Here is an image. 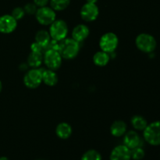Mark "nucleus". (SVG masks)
I'll use <instances>...</instances> for the list:
<instances>
[{
  "instance_id": "1",
  "label": "nucleus",
  "mask_w": 160,
  "mask_h": 160,
  "mask_svg": "<svg viewBox=\"0 0 160 160\" xmlns=\"http://www.w3.org/2000/svg\"><path fill=\"white\" fill-rule=\"evenodd\" d=\"M58 51L63 59H73L79 53L80 43L73 38H66L59 42Z\"/></svg>"
},
{
  "instance_id": "2",
  "label": "nucleus",
  "mask_w": 160,
  "mask_h": 160,
  "mask_svg": "<svg viewBox=\"0 0 160 160\" xmlns=\"http://www.w3.org/2000/svg\"><path fill=\"white\" fill-rule=\"evenodd\" d=\"M144 140L153 146L160 145V121H154L147 125L143 131Z\"/></svg>"
},
{
  "instance_id": "3",
  "label": "nucleus",
  "mask_w": 160,
  "mask_h": 160,
  "mask_svg": "<svg viewBox=\"0 0 160 160\" xmlns=\"http://www.w3.org/2000/svg\"><path fill=\"white\" fill-rule=\"evenodd\" d=\"M135 44L140 51L145 53L153 52L157 46L156 38L152 35L147 33L138 34L136 38Z\"/></svg>"
},
{
  "instance_id": "4",
  "label": "nucleus",
  "mask_w": 160,
  "mask_h": 160,
  "mask_svg": "<svg viewBox=\"0 0 160 160\" xmlns=\"http://www.w3.org/2000/svg\"><path fill=\"white\" fill-rule=\"evenodd\" d=\"M48 32L52 39L56 42H61L67 38L68 34L67 23L62 20H56L50 24Z\"/></svg>"
},
{
  "instance_id": "5",
  "label": "nucleus",
  "mask_w": 160,
  "mask_h": 160,
  "mask_svg": "<svg viewBox=\"0 0 160 160\" xmlns=\"http://www.w3.org/2000/svg\"><path fill=\"white\" fill-rule=\"evenodd\" d=\"M119 39L117 34L112 32H107L103 34L99 40V47L102 51L107 53H112L117 48Z\"/></svg>"
},
{
  "instance_id": "6",
  "label": "nucleus",
  "mask_w": 160,
  "mask_h": 160,
  "mask_svg": "<svg viewBox=\"0 0 160 160\" xmlns=\"http://www.w3.org/2000/svg\"><path fill=\"white\" fill-rule=\"evenodd\" d=\"M62 58L56 49H48L44 53L43 61L48 69L56 70L62 65Z\"/></svg>"
},
{
  "instance_id": "7",
  "label": "nucleus",
  "mask_w": 160,
  "mask_h": 160,
  "mask_svg": "<svg viewBox=\"0 0 160 160\" xmlns=\"http://www.w3.org/2000/svg\"><path fill=\"white\" fill-rule=\"evenodd\" d=\"M23 83L28 88H37L42 83V69L32 68L27 72L23 78Z\"/></svg>"
},
{
  "instance_id": "8",
  "label": "nucleus",
  "mask_w": 160,
  "mask_h": 160,
  "mask_svg": "<svg viewBox=\"0 0 160 160\" xmlns=\"http://www.w3.org/2000/svg\"><path fill=\"white\" fill-rule=\"evenodd\" d=\"M35 16L38 22L40 24L45 26L51 24L56 20V13L54 9L48 6L39 7V9H37Z\"/></svg>"
},
{
  "instance_id": "9",
  "label": "nucleus",
  "mask_w": 160,
  "mask_h": 160,
  "mask_svg": "<svg viewBox=\"0 0 160 160\" xmlns=\"http://www.w3.org/2000/svg\"><path fill=\"white\" fill-rule=\"evenodd\" d=\"M81 17L84 21L92 22L97 19L99 14V9L95 3L87 2L81 7Z\"/></svg>"
},
{
  "instance_id": "10",
  "label": "nucleus",
  "mask_w": 160,
  "mask_h": 160,
  "mask_svg": "<svg viewBox=\"0 0 160 160\" xmlns=\"http://www.w3.org/2000/svg\"><path fill=\"white\" fill-rule=\"evenodd\" d=\"M17 20L12 15L6 14L0 17V32L2 34H10L16 30Z\"/></svg>"
},
{
  "instance_id": "11",
  "label": "nucleus",
  "mask_w": 160,
  "mask_h": 160,
  "mask_svg": "<svg viewBox=\"0 0 160 160\" xmlns=\"http://www.w3.org/2000/svg\"><path fill=\"white\" fill-rule=\"evenodd\" d=\"M123 145L130 149H133L136 147H142L143 145V140L136 131H130L125 133L123 137Z\"/></svg>"
},
{
  "instance_id": "12",
  "label": "nucleus",
  "mask_w": 160,
  "mask_h": 160,
  "mask_svg": "<svg viewBox=\"0 0 160 160\" xmlns=\"http://www.w3.org/2000/svg\"><path fill=\"white\" fill-rule=\"evenodd\" d=\"M109 159L110 160H131V149L124 145H117L111 152Z\"/></svg>"
},
{
  "instance_id": "13",
  "label": "nucleus",
  "mask_w": 160,
  "mask_h": 160,
  "mask_svg": "<svg viewBox=\"0 0 160 160\" xmlns=\"http://www.w3.org/2000/svg\"><path fill=\"white\" fill-rule=\"evenodd\" d=\"M90 34V30L88 27L85 24H79L73 28L72 31V38L74 39L78 42H83Z\"/></svg>"
},
{
  "instance_id": "14",
  "label": "nucleus",
  "mask_w": 160,
  "mask_h": 160,
  "mask_svg": "<svg viewBox=\"0 0 160 160\" xmlns=\"http://www.w3.org/2000/svg\"><path fill=\"white\" fill-rule=\"evenodd\" d=\"M42 81L45 83L46 85L50 86V87H52L55 86L58 83V78L57 74L56 73L55 70H45V69H42Z\"/></svg>"
},
{
  "instance_id": "15",
  "label": "nucleus",
  "mask_w": 160,
  "mask_h": 160,
  "mask_svg": "<svg viewBox=\"0 0 160 160\" xmlns=\"http://www.w3.org/2000/svg\"><path fill=\"white\" fill-rule=\"evenodd\" d=\"M110 132L112 136L120 138L127 132V124L123 120H116L110 127Z\"/></svg>"
},
{
  "instance_id": "16",
  "label": "nucleus",
  "mask_w": 160,
  "mask_h": 160,
  "mask_svg": "<svg viewBox=\"0 0 160 160\" xmlns=\"http://www.w3.org/2000/svg\"><path fill=\"white\" fill-rule=\"evenodd\" d=\"M72 131H73L71 126L66 122L59 123L56 128V134L57 137L63 140L69 138L71 136Z\"/></svg>"
},
{
  "instance_id": "17",
  "label": "nucleus",
  "mask_w": 160,
  "mask_h": 160,
  "mask_svg": "<svg viewBox=\"0 0 160 160\" xmlns=\"http://www.w3.org/2000/svg\"><path fill=\"white\" fill-rule=\"evenodd\" d=\"M110 60V56L109 53L103 51L97 52L93 56V62L98 67H105L109 63Z\"/></svg>"
},
{
  "instance_id": "18",
  "label": "nucleus",
  "mask_w": 160,
  "mask_h": 160,
  "mask_svg": "<svg viewBox=\"0 0 160 160\" xmlns=\"http://www.w3.org/2000/svg\"><path fill=\"white\" fill-rule=\"evenodd\" d=\"M43 61V55L39 52H31L28 57V65L32 68H38L40 67Z\"/></svg>"
},
{
  "instance_id": "19",
  "label": "nucleus",
  "mask_w": 160,
  "mask_h": 160,
  "mask_svg": "<svg viewBox=\"0 0 160 160\" xmlns=\"http://www.w3.org/2000/svg\"><path fill=\"white\" fill-rule=\"evenodd\" d=\"M51 40L52 38L49 34V32L45 31V30H40V31H38L36 33L35 42L46 47V48L47 45H48V44L49 43ZM47 50H48V48H47Z\"/></svg>"
},
{
  "instance_id": "20",
  "label": "nucleus",
  "mask_w": 160,
  "mask_h": 160,
  "mask_svg": "<svg viewBox=\"0 0 160 160\" xmlns=\"http://www.w3.org/2000/svg\"><path fill=\"white\" fill-rule=\"evenodd\" d=\"M131 125L137 131H144L148 125V122L142 116L135 115L131 118Z\"/></svg>"
},
{
  "instance_id": "21",
  "label": "nucleus",
  "mask_w": 160,
  "mask_h": 160,
  "mask_svg": "<svg viewBox=\"0 0 160 160\" xmlns=\"http://www.w3.org/2000/svg\"><path fill=\"white\" fill-rule=\"evenodd\" d=\"M70 3V0H50L51 8L55 11H62L67 9Z\"/></svg>"
},
{
  "instance_id": "22",
  "label": "nucleus",
  "mask_w": 160,
  "mask_h": 160,
  "mask_svg": "<svg viewBox=\"0 0 160 160\" xmlns=\"http://www.w3.org/2000/svg\"><path fill=\"white\" fill-rule=\"evenodd\" d=\"M81 160H102V156L96 150L90 149L84 153Z\"/></svg>"
},
{
  "instance_id": "23",
  "label": "nucleus",
  "mask_w": 160,
  "mask_h": 160,
  "mask_svg": "<svg viewBox=\"0 0 160 160\" xmlns=\"http://www.w3.org/2000/svg\"><path fill=\"white\" fill-rule=\"evenodd\" d=\"M131 159L134 160H142L145 157V152L142 147H136V148L131 149Z\"/></svg>"
},
{
  "instance_id": "24",
  "label": "nucleus",
  "mask_w": 160,
  "mask_h": 160,
  "mask_svg": "<svg viewBox=\"0 0 160 160\" xmlns=\"http://www.w3.org/2000/svg\"><path fill=\"white\" fill-rule=\"evenodd\" d=\"M11 15L12 16L14 19H16L17 20H21L25 15V12L23 8L21 7H16L12 11V14Z\"/></svg>"
},
{
  "instance_id": "25",
  "label": "nucleus",
  "mask_w": 160,
  "mask_h": 160,
  "mask_svg": "<svg viewBox=\"0 0 160 160\" xmlns=\"http://www.w3.org/2000/svg\"><path fill=\"white\" fill-rule=\"evenodd\" d=\"M38 6H36L34 3H28V4L25 5L24 8V12L25 13L30 14V15H33V14H35L37 12Z\"/></svg>"
},
{
  "instance_id": "26",
  "label": "nucleus",
  "mask_w": 160,
  "mask_h": 160,
  "mask_svg": "<svg viewBox=\"0 0 160 160\" xmlns=\"http://www.w3.org/2000/svg\"><path fill=\"white\" fill-rule=\"evenodd\" d=\"M50 0H34V3L38 7H43L46 6Z\"/></svg>"
},
{
  "instance_id": "27",
  "label": "nucleus",
  "mask_w": 160,
  "mask_h": 160,
  "mask_svg": "<svg viewBox=\"0 0 160 160\" xmlns=\"http://www.w3.org/2000/svg\"><path fill=\"white\" fill-rule=\"evenodd\" d=\"M97 2H98V0H87V2L89 3H95L96 4Z\"/></svg>"
},
{
  "instance_id": "28",
  "label": "nucleus",
  "mask_w": 160,
  "mask_h": 160,
  "mask_svg": "<svg viewBox=\"0 0 160 160\" xmlns=\"http://www.w3.org/2000/svg\"><path fill=\"white\" fill-rule=\"evenodd\" d=\"M0 160H9L7 157H5V156H2V157H0Z\"/></svg>"
},
{
  "instance_id": "29",
  "label": "nucleus",
  "mask_w": 160,
  "mask_h": 160,
  "mask_svg": "<svg viewBox=\"0 0 160 160\" xmlns=\"http://www.w3.org/2000/svg\"><path fill=\"white\" fill-rule=\"evenodd\" d=\"M2 82H1V81H0V92H1V91H2Z\"/></svg>"
}]
</instances>
